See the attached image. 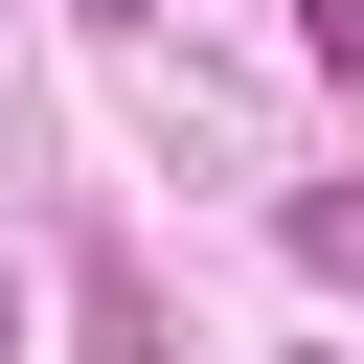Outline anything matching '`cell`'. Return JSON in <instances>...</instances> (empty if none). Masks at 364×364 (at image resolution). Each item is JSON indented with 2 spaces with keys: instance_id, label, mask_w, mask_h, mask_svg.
Here are the masks:
<instances>
[{
  "instance_id": "obj_1",
  "label": "cell",
  "mask_w": 364,
  "mask_h": 364,
  "mask_svg": "<svg viewBox=\"0 0 364 364\" xmlns=\"http://www.w3.org/2000/svg\"><path fill=\"white\" fill-rule=\"evenodd\" d=\"M296 273H341V296H364V182H296Z\"/></svg>"
},
{
  "instance_id": "obj_2",
  "label": "cell",
  "mask_w": 364,
  "mask_h": 364,
  "mask_svg": "<svg viewBox=\"0 0 364 364\" xmlns=\"http://www.w3.org/2000/svg\"><path fill=\"white\" fill-rule=\"evenodd\" d=\"M68 23H159V0H68Z\"/></svg>"
},
{
  "instance_id": "obj_3",
  "label": "cell",
  "mask_w": 364,
  "mask_h": 364,
  "mask_svg": "<svg viewBox=\"0 0 364 364\" xmlns=\"http://www.w3.org/2000/svg\"><path fill=\"white\" fill-rule=\"evenodd\" d=\"M0 364H23V273H0Z\"/></svg>"
}]
</instances>
